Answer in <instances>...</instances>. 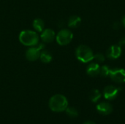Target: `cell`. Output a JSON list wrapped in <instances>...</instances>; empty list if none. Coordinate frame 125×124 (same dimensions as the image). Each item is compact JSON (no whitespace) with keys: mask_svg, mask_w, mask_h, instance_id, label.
Returning <instances> with one entry per match:
<instances>
[{"mask_svg":"<svg viewBox=\"0 0 125 124\" xmlns=\"http://www.w3.org/2000/svg\"><path fill=\"white\" fill-rule=\"evenodd\" d=\"M50 109L56 113L65 111L68 107V101L67 98L62 94H56L51 96L48 103Z\"/></svg>","mask_w":125,"mask_h":124,"instance_id":"6da1fadb","label":"cell"},{"mask_svg":"<svg viewBox=\"0 0 125 124\" xmlns=\"http://www.w3.org/2000/svg\"><path fill=\"white\" fill-rule=\"evenodd\" d=\"M39 36L35 31L24 30L19 34V40L25 46H36L39 43Z\"/></svg>","mask_w":125,"mask_h":124,"instance_id":"7a4b0ae2","label":"cell"},{"mask_svg":"<svg viewBox=\"0 0 125 124\" xmlns=\"http://www.w3.org/2000/svg\"><path fill=\"white\" fill-rule=\"evenodd\" d=\"M75 55L77 58L83 63H88L94 58V53L92 50L89 47L84 45H79L77 48Z\"/></svg>","mask_w":125,"mask_h":124,"instance_id":"3957f363","label":"cell"},{"mask_svg":"<svg viewBox=\"0 0 125 124\" xmlns=\"http://www.w3.org/2000/svg\"><path fill=\"white\" fill-rule=\"evenodd\" d=\"M73 38V34L68 29L61 30L56 36V42L60 45H67L71 42Z\"/></svg>","mask_w":125,"mask_h":124,"instance_id":"277c9868","label":"cell"},{"mask_svg":"<svg viewBox=\"0 0 125 124\" xmlns=\"http://www.w3.org/2000/svg\"><path fill=\"white\" fill-rule=\"evenodd\" d=\"M44 45L42 44H40L38 47L32 46L29 48L26 52V58L27 60L30 61H35L38 58H40V50L43 49Z\"/></svg>","mask_w":125,"mask_h":124,"instance_id":"5b68a950","label":"cell"},{"mask_svg":"<svg viewBox=\"0 0 125 124\" xmlns=\"http://www.w3.org/2000/svg\"><path fill=\"white\" fill-rule=\"evenodd\" d=\"M109 75L111 80L115 83H125V70L123 69H111Z\"/></svg>","mask_w":125,"mask_h":124,"instance_id":"8992f818","label":"cell"},{"mask_svg":"<svg viewBox=\"0 0 125 124\" xmlns=\"http://www.w3.org/2000/svg\"><path fill=\"white\" fill-rule=\"evenodd\" d=\"M120 89L114 86H108L103 90V96L107 100L115 99L119 92Z\"/></svg>","mask_w":125,"mask_h":124,"instance_id":"52a82bcc","label":"cell"},{"mask_svg":"<svg viewBox=\"0 0 125 124\" xmlns=\"http://www.w3.org/2000/svg\"><path fill=\"white\" fill-rule=\"evenodd\" d=\"M97 110L103 115H108L113 111V106L107 102H103L97 105Z\"/></svg>","mask_w":125,"mask_h":124,"instance_id":"ba28073f","label":"cell"},{"mask_svg":"<svg viewBox=\"0 0 125 124\" xmlns=\"http://www.w3.org/2000/svg\"><path fill=\"white\" fill-rule=\"evenodd\" d=\"M122 53V48L120 45H114L111 46L107 51V56L111 59L118 58Z\"/></svg>","mask_w":125,"mask_h":124,"instance_id":"9c48e42d","label":"cell"},{"mask_svg":"<svg viewBox=\"0 0 125 124\" xmlns=\"http://www.w3.org/2000/svg\"><path fill=\"white\" fill-rule=\"evenodd\" d=\"M40 37H41V39L42 42L50 43L53 41V39L56 37V34H55V32L52 29H46L42 31Z\"/></svg>","mask_w":125,"mask_h":124,"instance_id":"30bf717a","label":"cell"},{"mask_svg":"<svg viewBox=\"0 0 125 124\" xmlns=\"http://www.w3.org/2000/svg\"><path fill=\"white\" fill-rule=\"evenodd\" d=\"M100 67L97 63H92L88 66L86 73L90 77H96L100 75Z\"/></svg>","mask_w":125,"mask_h":124,"instance_id":"8fae6325","label":"cell"},{"mask_svg":"<svg viewBox=\"0 0 125 124\" xmlns=\"http://www.w3.org/2000/svg\"><path fill=\"white\" fill-rule=\"evenodd\" d=\"M81 22V19L79 16L73 15L70 17L68 20V26L70 28H76L80 25Z\"/></svg>","mask_w":125,"mask_h":124,"instance_id":"7c38bea8","label":"cell"},{"mask_svg":"<svg viewBox=\"0 0 125 124\" xmlns=\"http://www.w3.org/2000/svg\"><path fill=\"white\" fill-rule=\"evenodd\" d=\"M40 59L41 60L42 62H43L45 64H48V63H50L52 61L53 57H52V55L51 54V53L49 51L43 50V51L40 52Z\"/></svg>","mask_w":125,"mask_h":124,"instance_id":"4fadbf2b","label":"cell"},{"mask_svg":"<svg viewBox=\"0 0 125 124\" xmlns=\"http://www.w3.org/2000/svg\"><path fill=\"white\" fill-rule=\"evenodd\" d=\"M45 23L44 21L40 18H37L33 21V28L37 32H42L44 30Z\"/></svg>","mask_w":125,"mask_h":124,"instance_id":"5bb4252c","label":"cell"},{"mask_svg":"<svg viewBox=\"0 0 125 124\" xmlns=\"http://www.w3.org/2000/svg\"><path fill=\"white\" fill-rule=\"evenodd\" d=\"M101 96H102L101 95V93L100 92L99 90L94 89V90H92L91 91V93L89 94V99H90V100L92 102L95 103V102H97L99 101V99L101 98Z\"/></svg>","mask_w":125,"mask_h":124,"instance_id":"9a60e30c","label":"cell"},{"mask_svg":"<svg viewBox=\"0 0 125 124\" xmlns=\"http://www.w3.org/2000/svg\"><path fill=\"white\" fill-rule=\"evenodd\" d=\"M66 113L67 114V115L72 118H77L78 116V111L75 108V107H70L66 109Z\"/></svg>","mask_w":125,"mask_h":124,"instance_id":"2e32d148","label":"cell"},{"mask_svg":"<svg viewBox=\"0 0 125 124\" xmlns=\"http://www.w3.org/2000/svg\"><path fill=\"white\" fill-rule=\"evenodd\" d=\"M110 70L111 69L108 68L106 65H104L103 67H100V75L102 76V77H107L109 75V73H110Z\"/></svg>","mask_w":125,"mask_h":124,"instance_id":"e0dca14e","label":"cell"},{"mask_svg":"<svg viewBox=\"0 0 125 124\" xmlns=\"http://www.w3.org/2000/svg\"><path fill=\"white\" fill-rule=\"evenodd\" d=\"M93 59H95L96 61L100 63V62H103V61H105V56L102 53H97L96 55H94V58Z\"/></svg>","mask_w":125,"mask_h":124,"instance_id":"ac0fdd59","label":"cell"},{"mask_svg":"<svg viewBox=\"0 0 125 124\" xmlns=\"http://www.w3.org/2000/svg\"><path fill=\"white\" fill-rule=\"evenodd\" d=\"M119 45L120 46H122V45H125V37H122L120 40H119Z\"/></svg>","mask_w":125,"mask_h":124,"instance_id":"d6986e66","label":"cell"},{"mask_svg":"<svg viewBox=\"0 0 125 124\" xmlns=\"http://www.w3.org/2000/svg\"><path fill=\"white\" fill-rule=\"evenodd\" d=\"M83 124H96L95 123H94V122H92V121H86V122H85Z\"/></svg>","mask_w":125,"mask_h":124,"instance_id":"ffe728a7","label":"cell"},{"mask_svg":"<svg viewBox=\"0 0 125 124\" xmlns=\"http://www.w3.org/2000/svg\"><path fill=\"white\" fill-rule=\"evenodd\" d=\"M122 24L124 25V26L125 27V15L123 17V18H122Z\"/></svg>","mask_w":125,"mask_h":124,"instance_id":"44dd1931","label":"cell"}]
</instances>
